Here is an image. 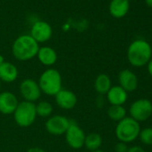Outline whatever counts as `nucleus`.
<instances>
[{
	"mask_svg": "<svg viewBox=\"0 0 152 152\" xmlns=\"http://www.w3.org/2000/svg\"><path fill=\"white\" fill-rule=\"evenodd\" d=\"M129 7V0H112L109 5V12L115 18H122L128 13Z\"/></svg>",
	"mask_w": 152,
	"mask_h": 152,
	"instance_id": "obj_17",
	"label": "nucleus"
},
{
	"mask_svg": "<svg viewBox=\"0 0 152 152\" xmlns=\"http://www.w3.org/2000/svg\"><path fill=\"white\" fill-rule=\"evenodd\" d=\"M148 72L152 77V59H150V61L148 63Z\"/></svg>",
	"mask_w": 152,
	"mask_h": 152,
	"instance_id": "obj_26",
	"label": "nucleus"
},
{
	"mask_svg": "<svg viewBox=\"0 0 152 152\" xmlns=\"http://www.w3.org/2000/svg\"><path fill=\"white\" fill-rule=\"evenodd\" d=\"M38 83L42 93L55 97L62 90V76L56 69L48 68L41 73Z\"/></svg>",
	"mask_w": 152,
	"mask_h": 152,
	"instance_id": "obj_3",
	"label": "nucleus"
},
{
	"mask_svg": "<svg viewBox=\"0 0 152 152\" xmlns=\"http://www.w3.org/2000/svg\"><path fill=\"white\" fill-rule=\"evenodd\" d=\"M140 124L130 116L119 121L115 127V136L119 141L130 143L135 140L140 132Z\"/></svg>",
	"mask_w": 152,
	"mask_h": 152,
	"instance_id": "obj_4",
	"label": "nucleus"
},
{
	"mask_svg": "<svg viewBox=\"0 0 152 152\" xmlns=\"http://www.w3.org/2000/svg\"><path fill=\"white\" fill-rule=\"evenodd\" d=\"M107 115L111 120L119 122L126 117V109L124 106H110L107 109Z\"/></svg>",
	"mask_w": 152,
	"mask_h": 152,
	"instance_id": "obj_20",
	"label": "nucleus"
},
{
	"mask_svg": "<svg viewBox=\"0 0 152 152\" xmlns=\"http://www.w3.org/2000/svg\"><path fill=\"white\" fill-rule=\"evenodd\" d=\"M106 95L111 106H123L128 99V92L119 85L112 86Z\"/></svg>",
	"mask_w": 152,
	"mask_h": 152,
	"instance_id": "obj_14",
	"label": "nucleus"
},
{
	"mask_svg": "<svg viewBox=\"0 0 152 152\" xmlns=\"http://www.w3.org/2000/svg\"><path fill=\"white\" fill-rule=\"evenodd\" d=\"M65 140L67 144L73 149H79L84 146V140L86 134L84 131L72 121L65 132Z\"/></svg>",
	"mask_w": 152,
	"mask_h": 152,
	"instance_id": "obj_7",
	"label": "nucleus"
},
{
	"mask_svg": "<svg viewBox=\"0 0 152 152\" xmlns=\"http://www.w3.org/2000/svg\"><path fill=\"white\" fill-rule=\"evenodd\" d=\"M39 49V43L31 35H22L18 37L12 46V53L18 61H29L37 56Z\"/></svg>",
	"mask_w": 152,
	"mask_h": 152,
	"instance_id": "obj_2",
	"label": "nucleus"
},
{
	"mask_svg": "<svg viewBox=\"0 0 152 152\" xmlns=\"http://www.w3.org/2000/svg\"><path fill=\"white\" fill-rule=\"evenodd\" d=\"M37 57L39 61L46 66H51L55 64L57 61V54L56 50L50 47H42L39 48Z\"/></svg>",
	"mask_w": 152,
	"mask_h": 152,
	"instance_id": "obj_16",
	"label": "nucleus"
},
{
	"mask_svg": "<svg viewBox=\"0 0 152 152\" xmlns=\"http://www.w3.org/2000/svg\"><path fill=\"white\" fill-rule=\"evenodd\" d=\"M145 2L148 7H152V0H145Z\"/></svg>",
	"mask_w": 152,
	"mask_h": 152,
	"instance_id": "obj_27",
	"label": "nucleus"
},
{
	"mask_svg": "<svg viewBox=\"0 0 152 152\" xmlns=\"http://www.w3.org/2000/svg\"><path fill=\"white\" fill-rule=\"evenodd\" d=\"M119 86L122 87L126 92L134 91L138 88L139 81L136 74L129 69L122 70L118 74Z\"/></svg>",
	"mask_w": 152,
	"mask_h": 152,
	"instance_id": "obj_11",
	"label": "nucleus"
},
{
	"mask_svg": "<svg viewBox=\"0 0 152 152\" xmlns=\"http://www.w3.org/2000/svg\"><path fill=\"white\" fill-rule=\"evenodd\" d=\"M130 117L138 123L148 120L152 115V102L147 99L135 100L130 106Z\"/></svg>",
	"mask_w": 152,
	"mask_h": 152,
	"instance_id": "obj_6",
	"label": "nucleus"
},
{
	"mask_svg": "<svg viewBox=\"0 0 152 152\" xmlns=\"http://www.w3.org/2000/svg\"><path fill=\"white\" fill-rule=\"evenodd\" d=\"M128 146L126 143L119 141L118 143H116V145L115 146V152H127L128 150Z\"/></svg>",
	"mask_w": 152,
	"mask_h": 152,
	"instance_id": "obj_23",
	"label": "nucleus"
},
{
	"mask_svg": "<svg viewBox=\"0 0 152 152\" xmlns=\"http://www.w3.org/2000/svg\"><path fill=\"white\" fill-rule=\"evenodd\" d=\"M52 32V28L49 23L43 21H39L32 25L31 36L38 43H43L50 39Z\"/></svg>",
	"mask_w": 152,
	"mask_h": 152,
	"instance_id": "obj_10",
	"label": "nucleus"
},
{
	"mask_svg": "<svg viewBox=\"0 0 152 152\" xmlns=\"http://www.w3.org/2000/svg\"><path fill=\"white\" fill-rule=\"evenodd\" d=\"M52 112H53V106L48 101H39L36 105L37 116L50 117Z\"/></svg>",
	"mask_w": 152,
	"mask_h": 152,
	"instance_id": "obj_21",
	"label": "nucleus"
},
{
	"mask_svg": "<svg viewBox=\"0 0 152 152\" xmlns=\"http://www.w3.org/2000/svg\"><path fill=\"white\" fill-rule=\"evenodd\" d=\"M18 69L17 67L10 63L5 62L0 65V81L11 83H14L18 77Z\"/></svg>",
	"mask_w": 152,
	"mask_h": 152,
	"instance_id": "obj_15",
	"label": "nucleus"
},
{
	"mask_svg": "<svg viewBox=\"0 0 152 152\" xmlns=\"http://www.w3.org/2000/svg\"><path fill=\"white\" fill-rule=\"evenodd\" d=\"M19 102L16 96L10 91L0 92V113L3 115H13Z\"/></svg>",
	"mask_w": 152,
	"mask_h": 152,
	"instance_id": "obj_13",
	"label": "nucleus"
},
{
	"mask_svg": "<svg viewBox=\"0 0 152 152\" xmlns=\"http://www.w3.org/2000/svg\"><path fill=\"white\" fill-rule=\"evenodd\" d=\"M127 152H146V151L140 146H132L128 148Z\"/></svg>",
	"mask_w": 152,
	"mask_h": 152,
	"instance_id": "obj_24",
	"label": "nucleus"
},
{
	"mask_svg": "<svg viewBox=\"0 0 152 152\" xmlns=\"http://www.w3.org/2000/svg\"><path fill=\"white\" fill-rule=\"evenodd\" d=\"M6 61H5V58H4V56H2V55H0V65H1L3 63H5Z\"/></svg>",
	"mask_w": 152,
	"mask_h": 152,
	"instance_id": "obj_28",
	"label": "nucleus"
},
{
	"mask_svg": "<svg viewBox=\"0 0 152 152\" xmlns=\"http://www.w3.org/2000/svg\"><path fill=\"white\" fill-rule=\"evenodd\" d=\"M151 56V46L144 39H136L132 41L127 50L128 61L134 67H142L148 64Z\"/></svg>",
	"mask_w": 152,
	"mask_h": 152,
	"instance_id": "obj_1",
	"label": "nucleus"
},
{
	"mask_svg": "<svg viewBox=\"0 0 152 152\" xmlns=\"http://www.w3.org/2000/svg\"><path fill=\"white\" fill-rule=\"evenodd\" d=\"M111 87H112L111 79L107 74L100 73L96 77L94 82V88L99 94L106 95Z\"/></svg>",
	"mask_w": 152,
	"mask_h": 152,
	"instance_id": "obj_18",
	"label": "nucleus"
},
{
	"mask_svg": "<svg viewBox=\"0 0 152 152\" xmlns=\"http://www.w3.org/2000/svg\"><path fill=\"white\" fill-rule=\"evenodd\" d=\"M0 89H1V81H0Z\"/></svg>",
	"mask_w": 152,
	"mask_h": 152,
	"instance_id": "obj_30",
	"label": "nucleus"
},
{
	"mask_svg": "<svg viewBox=\"0 0 152 152\" xmlns=\"http://www.w3.org/2000/svg\"><path fill=\"white\" fill-rule=\"evenodd\" d=\"M14 119L21 127H29L35 122L37 118L36 105L32 102H20L14 112Z\"/></svg>",
	"mask_w": 152,
	"mask_h": 152,
	"instance_id": "obj_5",
	"label": "nucleus"
},
{
	"mask_svg": "<svg viewBox=\"0 0 152 152\" xmlns=\"http://www.w3.org/2000/svg\"><path fill=\"white\" fill-rule=\"evenodd\" d=\"M71 124V120L64 115H53L50 116L46 124L45 127L48 133L52 135H63L67 131L69 125Z\"/></svg>",
	"mask_w": 152,
	"mask_h": 152,
	"instance_id": "obj_9",
	"label": "nucleus"
},
{
	"mask_svg": "<svg viewBox=\"0 0 152 152\" xmlns=\"http://www.w3.org/2000/svg\"><path fill=\"white\" fill-rule=\"evenodd\" d=\"M138 138L143 144L152 146V127H147L140 130Z\"/></svg>",
	"mask_w": 152,
	"mask_h": 152,
	"instance_id": "obj_22",
	"label": "nucleus"
},
{
	"mask_svg": "<svg viewBox=\"0 0 152 152\" xmlns=\"http://www.w3.org/2000/svg\"><path fill=\"white\" fill-rule=\"evenodd\" d=\"M55 99L56 105L64 110H71L77 104V96L70 90L62 89L55 96Z\"/></svg>",
	"mask_w": 152,
	"mask_h": 152,
	"instance_id": "obj_12",
	"label": "nucleus"
},
{
	"mask_svg": "<svg viewBox=\"0 0 152 152\" xmlns=\"http://www.w3.org/2000/svg\"><path fill=\"white\" fill-rule=\"evenodd\" d=\"M102 145V137L97 132H91L86 135L84 140V147L90 151H95L99 149Z\"/></svg>",
	"mask_w": 152,
	"mask_h": 152,
	"instance_id": "obj_19",
	"label": "nucleus"
},
{
	"mask_svg": "<svg viewBox=\"0 0 152 152\" xmlns=\"http://www.w3.org/2000/svg\"><path fill=\"white\" fill-rule=\"evenodd\" d=\"M92 152H105V151H103V150H101V149H97V150L92 151Z\"/></svg>",
	"mask_w": 152,
	"mask_h": 152,
	"instance_id": "obj_29",
	"label": "nucleus"
},
{
	"mask_svg": "<svg viewBox=\"0 0 152 152\" xmlns=\"http://www.w3.org/2000/svg\"><path fill=\"white\" fill-rule=\"evenodd\" d=\"M27 152H46L44 149L40 148H37V147H33V148H30Z\"/></svg>",
	"mask_w": 152,
	"mask_h": 152,
	"instance_id": "obj_25",
	"label": "nucleus"
},
{
	"mask_svg": "<svg viewBox=\"0 0 152 152\" xmlns=\"http://www.w3.org/2000/svg\"><path fill=\"white\" fill-rule=\"evenodd\" d=\"M19 90L22 97L24 99V101L32 103L39 99L42 93L38 82L33 79L23 80L20 84Z\"/></svg>",
	"mask_w": 152,
	"mask_h": 152,
	"instance_id": "obj_8",
	"label": "nucleus"
}]
</instances>
